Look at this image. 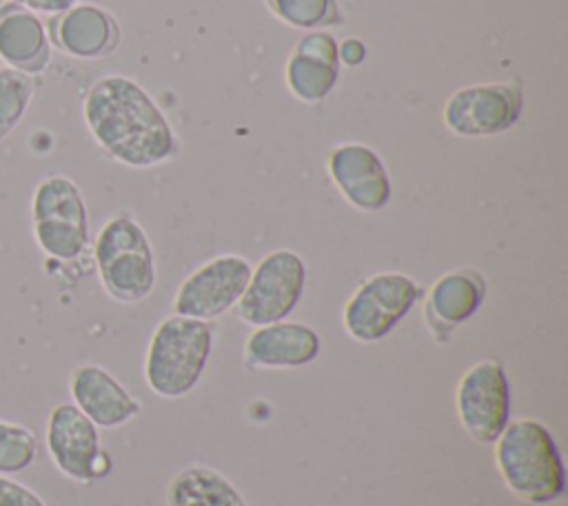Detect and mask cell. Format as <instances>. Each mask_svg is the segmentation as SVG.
Segmentation results:
<instances>
[{
    "label": "cell",
    "instance_id": "cell-1",
    "mask_svg": "<svg viewBox=\"0 0 568 506\" xmlns=\"http://www.w3.org/2000/svg\"><path fill=\"white\" fill-rule=\"evenodd\" d=\"M82 120L95 144L124 166L151 169L178 153L169 118L133 78H98L84 95Z\"/></svg>",
    "mask_w": 568,
    "mask_h": 506
},
{
    "label": "cell",
    "instance_id": "cell-2",
    "mask_svg": "<svg viewBox=\"0 0 568 506\" xmlns=\"http://www.w3.org/2000/svg\"><path fill=\"white\" fill-rule=\"evenodd\" d=\"M495 466L521 502L546 506L566 490V468L552 433L532 417H517L495 439Z\"/></svg>",
    "mask_w": 568,
    "mask_h": 506
},
{
    "label": "cell",
    "instance_id": "cell-3",
    "mask_svg": "<svg viewBox=\"0 0 568 506\" xmlns=\"http://www.w3.org/2000/svg\"><path fill=\"white\" fill-rule=\"evenodd\" d=\"M213 351V328L209 322L169 315L164 317L146 346L144 380L146 386L164 399H180L189 395Z\"/></svg>",
    "mask_w": 568,
    "mask_h": 506
},
{
    "label": "cell",
    "instance_id": "cell-4",
    "mask_svg": "<svg viewBox=\"0 0 568 506\" xmlns=\"http://www.w3.org/2000/svg\"><path fill=\"white\" fill-rule=\"evenodd\" d=\"M93 262L106 295L122 304L146 300L155 286V260L146 231L126 213L109 217L93 240Z\"/></svg>",
    "mask_w": 568,
    "mask_h": 506
},
{
    "label": "cell",
    "instance_id": "cell-5",
    "mask_svg": "<svg viewBox=\"0 0 568 506\" xmlns=\"http://www.w3.org/2000/svg\"><path fill=\"white\" fill-rule=\"evenodd\" d=\"M31 231L38 249L58 262L78 260L89 242V211L80 186L53 173L42 178L31 193Z\"/></svg>",
    "mask_w": 568,
    "mask_h": 506
},
{
    "label": "cell",
    "instance_id": "cell-6",
    "mask_svg": "<svg viewBox=\"0 0 568 506\" xmlns=\"http://www.w3.org/2000/svg\"><path fill=\"white\" fill-rule=\"evenodd\" d=\"M419 297L422 286L406 273H375L346 300L342 311L344 331L362 344L379 342L413 311Z\"/></svg>",
    "mask_w": 568,
    "mask_h": 506
},
{
    "label": "cell",
    "instance_id": "cell-7",
    "mask_svg": "<svg viewBox=\"0 0 568 506\" xmlns=\"http://www.w3.org/2000/svg\"><path fill=\"white\" fill-rule=\"evenodd\" d=\"M306 289V264L291 249L266 253L253 269L248 284L235 304L237 317L248 326L286 320Z\"/></svg>",
    "mask_w": 568,
    "mask_h": 506
},
{
    "label": "cell",
    "instance_id": "cell-8",
    "mask_svg": "<svg viewBox=\"0 0 568 506\" xmlns=\"http://www.w3.org/2000/svg\"><path fill=\"white\" fill-rule=\"evenodd\" d=\"M44 444L55 468L78 484L100 482L113 470L111 455L100 446L98 426L73 402L53 406Z\"/></svg>",
    "mask_w": 568,
    "mask_h": 506
},
{
    "label": "cell",
    "instance_id": "cell-9",
    "mask_svg": "<svg viewBox=\"0 0 568 506\" xmlns=\"http://www.w3.org/2000/svg\"><path fill=\"white\" fill-rule=\"evenodd\" d=\"M455 408L462 428L473 442L495 444L510 422V382L501 362H475L459 377Z\"/></svg>",
    "mask_w": 568,
    "mask_h": 506
},
{
    "label": "cell",
    "instance_id": "cell-10",
    "mask_svg": "<svg viewBox=\"0 0 568 506\" xmlns=\"http://www.w3.org/2000/svg\"><path fill=\"white\" fill-rule=\"evenodd\" d=\"M251 269L248 260L235 253L206 260L178 286L173 313L202 322L222 317L240 302L248 284Z\"/></svg>",
    "mask_w": 568,
    "mask_h": 506
},
{
    "label": "cell",
    "instance_id": "cell-11",
    "mask_svg": "<svg viewBox=\"0 0 568 506\" xmlns=\"http://www.w3.org/2000/svg\"><path fill=\"white\" fill-rule=\"evenodd\" d=\"M524 111L519 87L508 82H484L457 89L444 104L442 118L459 138H490L517 124Z\"/></svg>",
    "mask_w": 568,
    "mask_h": 506
},
{
    "label": "cell",
    "instance_id": "cell-12",
    "mask_svg": "<svg viewBox=\"0 0 568 506\" xmlns=\"http://www.w3.org/2000/svg\"><path fill=\"white\" fill-rule=\"evenodd\" d=\"M328 175L342 198L357 211L377 213L393 195L390 175L375 149L362 142L335 146L326 160Z\"/></svg>",
    "mask_w": 568,
    "mask_h": 506
},
{
    "label": "cell",
    "instance_id": "cell-13",
    "mask_svg": "<svg viewBox=\"0 0 568 506\" xmlns=\"http://www.w3.org/2000/svg\"><path fill=\"white\" fill-rule=\"evenodd\" d=\"M51 47L78 60H98L115 51L120 27L115 18L98 4L75 2L71 9L47 20Z\"/></svg>",
    "mask_w": 568,
    "mask_h": 506
},
{
    "label": "cell",
    "instance_id": "cell-14",
    "mask_svg": "<svg viewBox=\"0 0 568 506\" xmlns=\"http://www.w3.org/2000/svg\"><path fill=\"white\" fill-rule=\"evenodd\" d=\"M69 393L98 428H120L142 413V404L100 364H78L69 375Z\"/></svg>",
    "mask_w": 568,
    "mask_h": 506
},
{
    "label": "cell",
    "instance_id": "cell-15",
    "mask_svg": "<svg viewBox=\"0 0 568 506\" xmlns=\"http://www.w3.org/2000/svg\"><path fill=\"white\" fill-rule=\"evenodd\" d=\"M284 80L297 100L306 104L322 102L339 82L337 40L326 31L300 38L286 58Z\"/></svg>",
    "mask_w": 568,
    "mask_h": 506
},
{
    "label": "cell",
    "instance_id": "cell-16",
    "mask_svg": "<svg viewBox=\"0 0 568 506\" xmlns=\"http://www.w3.org/2000/svg\"><path fill=\"white\" fill-rule=\"evenodd\" d=\"M322 337L302 322L255 326L244 342V360L253 368H300L320 357Z\"/></svg>",
    "mask_w": 568,
    "mask_h": 506
},
{
    "label": "cell",
    "instance_id": "cell-17",
    "mask_svg": "<svg viewBox=\"0 0 568 506\" xmlns=\"http://www.w3.org/2000/svg\"><path fill=\"white\" fill-rule=\"evenodd\" d=\"M51 49L44 20L38 13L9 0L0 4V60L4 67L29 78L40 75L51 62Z\"/></svg>",
    "mask_w": 568,
    "mask_h": 506
},
{
    "label": "cell",
    "instance_id": "cell-18",
    "mask_svg": "<svg viewBox=\"0 0 568 506\" xmlns=\"http://www.w3.org/2000/svg\"><path fill=\"white\" fill-rule=\"evenodd\" d=\"M486 295L484 275L473 269H455L433 282L426 295V322L442 340L462 322L473 317Z\"/></svg>",
    "mask_w": 568,
    "mask_h": 506
},
{
    "label": "cell",
    "instance_id": "cell-19",
    "mask_svg": "<svg viewBox=\"0 0 568 506\" xmlns=\"http://www.w3.org/2000/svg\"><path fill=\"white\" fill-rule=\"evenodd\" d=\"M166 506H246V502L220 470L191 464L169 482Z\"/></svg>",
    "mask_w": 568,
    "mask_h": 506
},
{
    "label": "cell",
    "instance_id": "cell-20",
    "mask_svg": "<svg viewBox=\"0 0 568 506\" xmlns=\"http://www.w3.org/2000/svg\"><path fill=\"white\" fill-rule=\"evenodd\" d=\"M33 95V78L9 67H0V142L9 138L24 120Z\"/></svg>",
    "mask_w": 568,
    "mask_h": 506
},
{
    "label": "cell",
    "instance_id": "cell-21",
    "mask_svg": "<svg viewBox=\"0 0 568 506\" xmlns=\"http://www.w3.org/2000/svg\"><path fill=\"white\" fill-rule=\"evenodd\" d=\"M40 444L31 428L18 422L0 419V475H18L38 457Z\"/></svg>",
    "mask_w": 568,
    "mask_h": 506
},
{
    "label": "cell",
    "instance_id": "cell-22",
    "mask_svg": "<svg viewBox=\"0 0 568 506\" xmlns=\"http://www.w3.org/2000/svg\"><path fill=\"white\" fill-rule=\"evenodd\" d=\"M271 11L295 29L331 27L342 22V11L335 0H266Z\"/></svg>",
    "mask_w": 568,
    "mask_h": 506
},
{
    "label": "cell",
    "instance_id": "cell-23",
    "mask_svg": "<svg viewBox=\"0 0 568 506\" xmlns=\"http://www.w3.org/2000/svg\"><path fill=\"white\" fill-rule=\"evenodd\" d=\"M0 506H47L44 499L29 486L9 475H0Z\"/></svg>",
    "mask_w": 568,
    "mask_h": 506
},
{
    "label": "cell",
    "instance_id": "cell-24",
    "mask_svg": "<svg viewBox=\"0 0 568 506\" xmlns=\"http://www.w3.org/2000/svg\"><path fill=\"white\" fill-rule=\"evenodd\" d=\"M337 60L346 67H359L366 60V44L359 38H344L337 42Z\"/></svg>",
    "mask_w": 568,
    "mask_h": 506
},
{
    "label": "cell",
    "instance_id": "cell-25",
    "mask_svg": "<svg viewBox=\"0 0 568 506\" xmlns=\"http://www.w3.org/2000/svg\"><path fill=\"white\" fill-rule=\"evenodd\" d=\"M9 2H16V4H20V7H24V9H29L38 16H49L51 18V16H58L67 9H71L78 0H9Z\"/></svg>",
    "mask_w": 568,
    "mask_h": 506
}]
</instances>
